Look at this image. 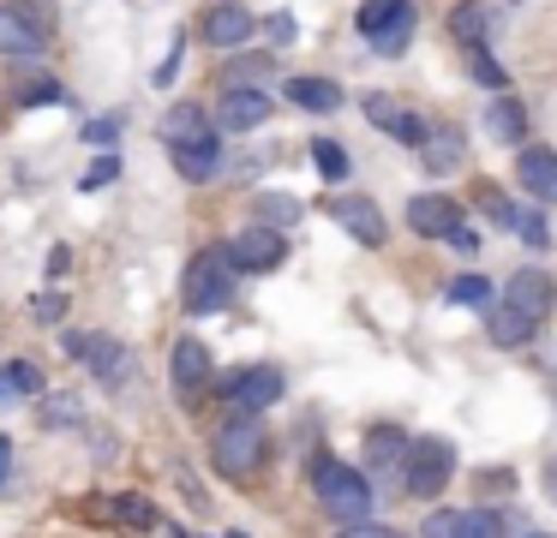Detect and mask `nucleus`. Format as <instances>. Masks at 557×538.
<instances>
[{"label": "nucleus", "instance_id": "1", "mask_svg": "<svg viewBox=\"0 0 557 538\" xmlns=\"http://www.w3.org/2000/svg\"><path fill=\"white\" fill-rule=\"evenodd\" d=\"M264 454H270L264 418L246 413V406H228V418H222V425L210 430V466H216V473L228 478V485H246V478H258Z\"/></svg>", "mask_w": 557, "mask_h": 538}, {"label": "nucleus", "instance_id": "2", "mask_svg": "<svg viewBox=\"0 0 557 538\" xmlns=\"http://www.w3.org/2000/svg\"><path fill=\"white\" fill-rule=\"evenodd\" d=\"M61 36V12L54 0H0V54L13 66H30L42 60Z\"/></svg>", "mask_w": 557, "mask_h": 538}, {"label": "nucleus", "instance_id": "3", "mask_svg": "<svg viewBox=\"0 0 557 538\" xmlns=\"http://www.w3.org/2000/svg\"><path fill=\"white\" fill-rule=\"evenodd\" d=\"M306 473H312V490H318V502H324V514L336 526L366 521V514H372V478H366L360 466L336 461V454H312Z\"/></svg>", "mask_w": 557, "mask_h": 538}, {"label": "nucleus", "instance_id": "4", "mask_svg": "<svg viewBox=\"0 0 557 538\" xmlns=\"http://www.w3.org/2000/svg\"><path fill=\"white\" fill-rule=\"evenodd\" d=\"M234 281H240V263L228 258V246H205L193 263H186L181 275V299L193 317H210V311H222L234 299Z\"/></svg>", "mask_w": 557, "mask_h": 538}, {"label": "nucleus", "instance_id": "5", "mask_svg": "<svg viewBox=\"0 0 557 538\" xmlns=\"http://www.w3.org/2000/svg\"><path fill=\"white\" fill-rule=\"evenodd\" d=\"M456 478V449L444 437H408V461H401V490L420 502H437Z\"/></svg>", "mask_w": 557, "mask_h": 538}, {"label": "nucleus", "instance_id": "6", "mask_svg": "<svg viewBox=\"0 0 557 538\" xmlns=\"http://www.w3.org/2000/svg\"><path fill=\"white\" fill-rule=\"evenodd\" d=\"M66 359H78V365L90 371L97 383H109V389H121L126 377H133V353H126L114 335H97V329H66L61 335Z\"/></svg>", "mask_w": 557, "mask_h": 538}, {"label": "nucleus", "instance_id": "7", "mask_svg": "<svg viewBox=\"0 0 557 538\" xmlns=\"http://www.w3.org/2000/svg\"><path fill=\"white\" fill-rule=\"evenodd\" d=\"M282 389H288V377H282L276 365H234V371H222V377H216V395L228 406H246V413L276 406Z\"/></svg>", "mask_w": 557, "mask_h": 538}, {"label": "nucleus", "instance_id": "8", "mask_svg": "<svg viewBox=\"0 0 557 538\" xmlns=\"http://www.w3.org/2000/svg\"><path fill=\"white\" fill-rule=\"evenodd\" d=\"M198 36H205L210 48H222V54H234V48H246L258 36V18L240 0H210L205 18H198Z\"/></svg>", "mask_w": 557, "mask_h": 538}, {"label": "nucleus", "instance_id": "9", "mask_svg": "<svg viewBox=\"0 0 557 538\" xmlns=\"http://www.w3.org/2000/svg\"><path fill=\"white\" fill-rule=\"evenodd\" d=\"M228 258L240 263V275H264V270H276V263L288 258V239H282V227L252 222V227H240V234L228 239Z\"/></svg>", "mask_w": 557, "mask_h": 538}, {"label": "nucleus", "instance_id": "10", "mask_svg": "<svg viewBox=\"0 0 557 538\" xmlns=\"http://www.w3.org/2000/svg\"><path fill=\"white\" fill-rule=\"evenodd\" d=\"M270 96L264 90H252V84H234V90H222V102H216V114H210V126L216 132H258L270 120Z\"/></svg>", "mask_w": 557, "mask_h": 538}, {"label": "nucleus", "instance_id": "11", "mask_svg": "<svg viewBox=\"0 0 557 538\" xmlns=\"http://www.w3.org/2000/svg\"><path fill=\"white\" fill-rule=\"evenodd\" d=\"M504 305L521 311L528 323H545V317H552V305H557V281L545 270H516L504 281Z\"/></svg>", "mask_w": 557, "mask_h": 538}, {"label": "nucleus", "instance_id": "12", "mask_svg": "<svg viewBox=\"0 0 557 538\" xmlns=\"http://www.w3.org/2000/svg\"><path fill=\"white\" fill-rule=\"evenodd\" d=\"M330 222L348 227V234L360 239V246H384V239H389L384 210H377L372 198H360V191H336V198H330Z\"/></svg>", "mask_w": 557, "mask_h": 538}, {"label": "nucleus", "instance_id": "13", "mask_svg": "<svg viewBox=\"0 0 557 538\" xmlns=\"http://www.w3.org/2000/svg\"><path fill=\"white\" fill-rule=\"evenodd\" d=\"M210 347L198 341V335H181V341H174V359H169V377H174V395H181V401H198V395L210 389Z\"/></svg>", "mask_w": 557, "mask_h": 538}, {"label": "nucleus", "instance_id": "14", "mask_svg": "<svg viewBox=\"0 0 557 538\" xmlns=\"http://www.w3.org/2000/svg\"><path fill=\"white\" fill-rule=\"evenodd\" d=\"M366 120H372L384 138H396V143H408V150H420V138H425V114H413L408 102H396V96H366Z\"/></svg>", "mask_w": 557, "mask_h": 538}, {"label": "nucleus", "instance_id": "15", "mask_svg": "<svg viewBox=\"0 0 557 538\" xmlns=\"http://www.w3.org/2000/svg\"><path fill=\"white\" fill-rule=\"evenodd\" d=\"M516 179L533 203H557V150L552 143H521L516 155Z\"/></svg>", "mask_w": 557, "mask_h": 538}, {"label": "nucleus", "instance_id": "16", "mask_svg": "<svg viewBox=\"0 0 557 538\" xmlns=\"http://www.w3.org/2000/svg\"><path fill=\"white\" fill-rule=\"evenodd\" d=\"M401 461H408V430L401 425L366 430V473H377L384 485H401Z\"/></svg>", "mask_w": 557, "mask_h": 538}, {"label": "nucleus", "instance_id": "17", "mask_svg": "<svg viewBox=\"0 0 557 538\" xmlns=\"http://www.w3.org/2000/svg\"><path fill=\"white\" fill-rule=\"evenodd\" d=\"M174 174L181 179H193V186H210V179L222 174V132H205V138H193V143H174Z\"/></svg>", "mask_w": 557, "mask_h": 538}, {"label": "nucleus", "instance_id": "18", "mask_svg": "<svg viewBox=\"0 0 557 538\" xmlns=\"http://www.w3.org/2000/svg\"><path fill=\"white\" fill-rule=\"evenodd\" d=\"M456 222H461V203L444 198V191H420V198H408V227L420 239H449Z\"/></svg>", "mask_w": 557, "mask_h": 538}, {"label": "nucleus", "instance_id": "19", "mask_svg": "<svg viewBox=\"0 0 557 538\" xmlns=\"http://www.w3.org/2000/svg\"><path fill=\"white\" fill-rule=\"evenodd\" d=\"M420 162H425V174H456V167L468 162V132L461 126H425Z\"/></svg>", "mask_w": 557, "mask_h": 538}, {"label": "nucleus", "instance_id": "20", "mask_svg": "<svg viewBox=\"0 0 557 538\" xmlns=\"http://www.w3.org/2000/svg\"><path fill=\"white\" fill-rule=\"evenodd\" d=\"M37 395H42V365L37 359H7V365H0V406L37 401Z\"/></svg>", "mask_w": 557, "mask_h": 538}, {"label": "nucleus", "instance_id": "21", "mask_svg": "<svg viewBox=\"0 0 557 538\" xmlns=\"http://www.w3.org/2000/svg\"><path fill=\"white\" fill-rule=\"evenodd\" d=\"M282 96H288L294 108H306V114H336L342 108V84H330V78H288L282 84Z\"/></svg>", "mask_w": 557, "mask_h": 538}, {"label": "nucleus", "instance_id": "22", "mask_svg": "<svg viewBox=\"0 0 557 538\" xmlns=\"http://www.w3.org/2000/svg\"><path fill=\"white\" fill-rule=\"evenodd\" d=\"M205 132H216L210 126V108L205 102H174L169 114H162V143H193V138H205Z\"/></svg>", "mask_w": 557, "mask_h": 538}, {"label": "nucleus", "instance_id": "23", "mask_svg": "<svg viewBox=\"0 0 557 538\" xmlns=\"http://www.w3.org/2000/svg\"><path fill=\"white\" fill-rule=\"evenodd\" d=\"M521 132H528V108H521L516 96L497 90L492 108H485V138L492 143H521Z\"/></svg>", "mask_w": 557, "mask_h": 538}, {"label": "nucleus", "instance_id": "24", "mask_svg": "<svg viewBox=\"0 0 557 538\" xmlns=\"http://www.w3.org/2000/svg\"><path fill=\"white\" fill-rule=\"evenodd\" d=\"M66 102V84L54 78V72H25V78H13V108H54Z\"/></svg>", "mask_w": 557, "mask_h": 538}, {"label": "nucleus", "instance_id": "25", "mask_svg": "<svg viewBox=\"0 0 557 538\" xmlns=\"http://www.w3.org/2000/svg\"><path fill=\"white\" fill-rule=\"evenodd\" d=\"M109 514L121 526H133V533H157V521H162V509L150 497H138V490H114L109 497Z\"/></svg>", "mask_w": 557, "mask_h": 538}, {"label": "nucleus", "instance_id": "26", "mask_svg": "<svg viewBox=\"0 0 557 538\" xmlns=\"http://www.w3.org/2000/svg\"><path fill=\"white\" fill-rule=\"evenodd\" d=\"M270 78H276V54H246V48H234V60L222 66V84H228V90L234 84H252L258 90V84H270Z\"/></svg>", "mask_w": 557, "mask_h": 538}, {"label": "nucleus", "instance_id": "27", "mask_svg": "<svg viewBox=\"0 0 557 538\" xmlns=\"http://www.w3.org/2000/svg\"><path fill=\"white\" fill-rule=\"evenodd\" d=\"M533 329H540V323H528L521 311H509V305H497L492 317H485V335H492V347H528Z\"/></svg>", "mask_w": 557, "mask_h": 538}, {"label": "nucleus", "instance_id": "28", "mask_svg": "<svg viewBox=\"0 0 557 538\" xmlns=\"http://www.w3.org/2000/svg\"><path fill=\"white\" fill-rule=\"evenodd\" d=\"M300 215H306V203L288 198V191H258V203H252V222H264V227H294Z\"/></svg>", "mask_w": 557, "mask_h": 538}, {"label": "nucleus", "instance_id": "29", "mask_svg": "<svg viewBox=\"0 0 557 538\" xmlns=\"http://www.w3.org/2000/svg\"><path fill=\"white\" fill-rule=\"evenodd\" d=\"M408 7H413V0H360V12H354V30H360L366 42H372V36H377V30H389V24H396Z\"/></svg>", "mask_w": 557, "mask_h": 538}, {"label": "nucleus", "instance_id": "30", "mask_svg": "<svg viewBox=\"0 0 557 538\" xmlns=\"http://www.w3.org/2000/svg\"><path fill=\"white\" fill-rule=\"evenodd\" d=\"M485 30H492V12L480 7V0H461L456 12H449V36H456L461 48H473V42H485Z\"/></svg>", "mask_w": 557, "mask_h": 538}, {"label": "nucleus", "instance_id": "31", "mask_svg": "<svg viewBox=\"0 0 557 538\" xmlns=\"http://www.w3.org/2000/svg\"><path fill=\"white\" fill-rule=\"evenodd\" d=\"M413 30H420V12L408 7L396 24H389V30H377V36H372V54H384V60H401V54H408V42H413Z\"/></svg>", "mask_w": 557, "mask_h": 538}, {"label": "nucleus", "instance_id": "32", "mask_svg": "<svg viewBox=\"0 0 557 538\" xmlns=\"http://www.w3.org/2000/svg\"><path fill=\"white\" fill-rule=\"evenodd\" d=\"M456 538H504L497 509H456Z\"/></svg>", "mask_w": 557, "mask_h": 538}, {"label": "nucleus", "instance_id": "33", "mask_svg": "<svg viewBox=\"0 0 557 538\" xmlns=\"http://www.w3.org/2000/svg\"><path fill=\"white\" fill-rule=\"evenodd\" d=\"M312 162H318V174H324V179H348L354 174L348 150H342L336 138H312Z\"/></svg>", "mask_w": 557, "mask_h": 538}, {"label": "nucleus", "instance_id": "34", "mask_svg": "<svg viewBox=\"0 0 557 538\" xmlns=\"http://www.w3.org/2000/svg\"><path fill=\"white\" fill-rule=\"evenodd\" d=\"M78 418H85L78 395H42V425H49V430H73Z\"/></svg>", "mask_w": 557, "mask_h": 538}, {"label": "nucleus", "instance_id": "35", "mask_svg": "<svg viewBox=\"0 0 557 538\" xmlns=\"http://www.w3.org/2000/svg\"><path fill=\"white\" fill-rule=\"evenodd\" d=\"M468 72H473V84H485V90H504V84H509V72L492 60V48H485V42L468 48Z\"/></svg>", "mask_w": 557, "mask_h": 538}, {"label": "nucleus", "instance_id": "36", "mask_svg": "<svg viewBox=\"0 0 557 538\" xmlns=\"http://www.w3.org/2000/svg\"><path fill=\"white\" fill-rule=\"evenodd\" d=\"M444 299L449 305H492V281H485V275H456Z\"/></svg>", "mask_w": 557, "mask_h": 538}, {"label": "nucleus", "instance_id": "37", "mask_svg": "<svg viewBox=\"0 0 557 538\" xmlns=\"http://www.w3.org/2000/svg\"><path fill=\"white\" fill-rule=\"evenodd\" d=\"M114 179H121V155H114V150H102L97 162L85 167V179H78V186H85V191H102V186H114Z\"/></svg>", "mask_w": 557, "mask_h": 538}, {"label": "nucleus", "instance_id": "38", "mask_svg": "<svg viewBox=\"0 0 557 538\" xmlns=\"http://www.w3.org/2000/svg\"><path fill=\"white\" fill-rule=\"evenodd\" d=\"M509 234H521L528 246H552V227H545L540 210H516V227H509Z\"/></svg>", "mask_w": 557, "mask_h": 538}, {"label": "nucleus", "instance_id": "39", "mask_svg": "<svg viewBox=\"0 0 557 538\" xmlns=\"http://www.w3.org/2000/svg\"><path fill=\"white\" fill-rule=\"evenodd\" d=\"M264 36H270V48H288L294 36H300V24H294V12H270V18H264Z\"/></svg>", "mask_w": 557, "mask_h": 538}, {"label": "nucleus", "instance_id": "40", "mask_svg": "<svg viewBox=\"0 0 557 538\" xmlns=\"http://www.w3.org/2000/svg\"><path fill=\"white\" fill-rule=\"evenodd\" d=\"M30 317H37V323H61L66 317V293H54V287H49V293H37V299H30Z\"/></svg>", "mask_w": 557, "mask_h": 538}, {"label": "nucleus", "instance_id": "41", "mask_svg": "<svg viewBox=\"0 0 557 538\" xmlns=\"http://www.w3.org/2000/svg\"><path fill=\"white\" fill-rule=\"evenodd\" d=\"M336 538H401V533H396V526H384V521H372V514H366V521L336 526Z\"/></svg>", "mask_w": 557, "mask_h": 538}, {"label": "nucleus", "instance_id": "42", "mask_svg": "<svg viewBox=\"0 0 557 538\" xmlns=\"http://www.w3.org/2000/svg\"><path fill=\"white\" fill-rule=\"evenodd\" d=\"M480 210L492 215L497 227H516V203H509L504 191H480Z\"/></svg>", "mask_w": 557, "mask_h": 538}, {"label": "nucleus", "instance_id": "43", "mask_svg": "<svg viewBox=\"0 0 557 538\" xmlns=\"http://www.w3.org/2000/svg\"><path fill=\"white\" fill-rule=\"evenodd\" d=\"M114 138H121V114H102V120H90V126H85V143H97V150H109Z\"/></svg>", "mask_w": 557, "mask_h": 538}, {"label": "nucleus", "instance_id": "44", "mask_svg": "<svg viewBox=\"0 0 557 538\" xmlns=\"http://www.w3.org/2000/svg\"><path fill=\"white\" fill-rule=\"evenodd\" d=\"M425 538H456V509H437V514H425Z\"/></svg>", "mask_w": 557, "mask_h": 538}, {"label": "nucleus", "instance_id": "45", "mask_svg": "<svg viewBox=\"0 0 557 538\" xmlns=\"http://www.w3.org/2000/svg\"><path fill=\"white\" fill-rule=\"evenodd\" d=\"M449 246H456V251H468V258H473V251H480V227L456 222V227H449Z\"/></svg>", "mask_w": 557, "mask_h": 538}, {"label": "nucleus", "instance_id": "46", "mask_svg": "<svg viewBox=\"0 0 557 538\" xmlns=\"http://www.w3.org/2000/svg\"><path fill=\"white\" fill-rule=\"evenodd\" d=\"M181 54H186V36H174L169 60H162V66H157V84H174V72H181Z\"/></svg>", "mask_w": 557, "mask_h": 538}, {"label": "nucleus", "instance_id": "47", "mask_svg": "<svg viewBox=\"0 0 557 538\" xmlns=\"http://www.w3.org/2000/svg\"><path fill=\"white\" fill-rule=\"evenodd\" d=\"M66 270H73V251H66V246H49V281H66Z\"/></svg>", "mask_w": 557, "mask_h": 538}, {"label": "nucleus", "instance_id": "48", "mask_svg": "<svg viewBox=\"0 0 557 538\" xmlns=\"http://www.w3.org/2000/svg\"><path fill=\"white\" fill-rule=\"evenodd\" d=\"M13 478V437H0V485Z\"/></svg>", "mask_w": 557, "mask_h": 538}, {"label": "nucleus", "instance_id": "49", "mask_svg": "<svg viewBox=\"0 0 557 538\" xmlns=\"http://www.w3.org/2000/svg\"><path fill=\"white\" fill-rule=\"evenodd\" d=\"M545 497L557 502V454H552V461H545Z\"/></svg>", "mask_w": 557, "mask_h": 538}, {"label": "nucleus", "instance_id": "50", "mask_svg": "<svg viewBox=\"0 0 557 538\" xmlns=\"http://www.w3.org/2000/svg\"><path fill=\"white\" fill-rule=\"evenodd\" d=\"M528 538H557V533H528Z\"/></svg>", "mask_w": 557, "mask_h": 538}, {"label": "nucleus", "instance_id": "51", "mask_svg": "<svg viewBox=\"0 0 557 538\" xmlns=\"http://www.w3.org/2000/svg\"><path fill=\"white\" fill-rule=\"evenodd\" d=\"M228 538H246V533H228Z\"/></svg>", "mask_w": 557, "mask_h": 538}]
</instances>
